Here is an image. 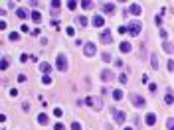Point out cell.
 <instances>
[{"label": "cell", "mask_w": 174, "mask_h": 130, "mask_svg": "<svg viewBox=\"0 0 174 130\" xmlns=\"http://www.w3.org/2000/svg\"><path fill=\"white\" fill-rule=\"evenodd\" d=\"M53 130H65V126H63V124H61V122H57V124H55V126H53Z\"/></svg>", "instance_id": "d6a6232c"}, {"label": "cell", "mask_w": 174, "mask_h": 130, "mask_svg": "<svg viewBox=\"0 0 174 130\" xmlns=\"http://www.w3.org/2000/svg\"><path fill=\"white\" fill-rule=\"evenodd\" d=\"M42 83H44V85H51V77H49V75H44Z\"/></svg>", "instance_id": "603a6c76"}, {"label": "cell", "mask_w": 174, "mask_h": 130, "mask_svg": "<svg viewBox=\"0 0 174 130\" xmlns=\"http://www.w3.org/2000/svg\"><path fill=\"white\" fill-rule=\"evenodd\" d=\"M30 18H32L34 22H40V20H42V14H40L38 10H32V14H30Z\"/></svg>", "instance_id": "2e32d148"}, {"label": "cell", "mask_w": 174, "mask_h": 130, "mask_svg": "<svg viewBox=\"0 0 174 130\" xmlns=\"http://www.w3.org/2000/svg\"><path fill=\"white\" fill-rule=\"evenodd\" d=\"M67 8H69V10H75V8H77V2H73V0L67 2Z\"/></svg>", "instance_id": "f1b7e54d"}, {"label": "cell", "mask_w": 174, "mask_h": 130, "mask_svg": "<svg viewBox=\"0 0 174 130\" xmlns=\"http://www.w3.org/2000/svg\"><path fill=\"white\" fill-rule=\"evenodd\" d=\"M49 6H51L53 10H57V8L61 6V2H59V0H53V2H49Z\"/></svg>", "instance_id": "44dd1931"}, {"label": "cell", "mask_w": 174, "mask_h": 130, "mask_svg": "<svg viewBox=\"0 0 174 130\" xmlns=\"http://www.w3.org/2000/svg\"><path fill=\"white\" fill-rule=\"evenodd\" d=\"M77 24H79V26H87V18L79 16V18H77Z\"/></svg>", "instance_id": "d4e9b609"}, {"label": "cell", "mask_w": 174, "mask_h": 130, "mask_svg": "<svg viewBox=\"0 0 174 130\" xmlns=\"http://www.w3.org/2000/svg\"><path fill=\"white\" fill-rule=\"evenodd\" d=\"M53 114H55V116H61V114H63V110H61V108H55V110H53Z\"/></svg>", "instance_id": "836d02e7"}, {"label": "cell", "mask_w": 174, "mask_h": 130, "mask_svg": "<svg viewBox=\"0 0 174 130\" xmlns=\"http://www.w3.org/2000/svg\"><path fill=\"white\" fill-rule=\"evenodd\" d=\"M166 126H168V130H174V118H168V120H166Z\"/></svg>", "instance_id": "83f0119b"}, {"label": "cell", "mask_w": 174, "mask_h": 130, "mask_svg": "<svg viewBox=\"0 0 174 130\" xmlns=\"http://www.w3.org/2000/svg\"><path fill=\"white\" fill-rule=\"evenodd\" d=\"M103 12H105V14H115V4H113V2L103 4Z\"/></svg>", "instance_id": "30bf717a"}, {"label": "cell", "mask_w": 174, "mask_h": 130, "mask_svg": "<svg viewBox=\"0 0 174 130\" xmlns=\"http://www.w3.org/2000/svg\"><path fill=\"white\" fill-rule=\"evenodd\" d=\"M81 8H91V2H89V0H83V2H81Z\"/></svg>", "instance_id": "4dcf8cb0"}, {"label": "cell", "mask_w": 174, "mask_h": 130, "mask_svg": "<svg viewBox=\"0 0 174 130\" xmlns=\"http://www.w3.org/2000/svg\"><path fill=\"white\" fill-rule=\"evenodd\" d=\"M111 38H113V36H111V32H109V30H103V34L99 36V40H101V43H111V42H113Z\"/></svg>", "instance_id": "52a82bcc"}, {"label": "cell", "mask_w": 174, "mask_h": 130, "mask_svg": "<svg viewBox=\"0 0 174 130\" xmlns=\"http://www.w3.org/2000/svg\"><path fill=\"white\" fill-rule=\"evenodd\" d=\"M148 89H150V93H154V91H156V85H154V83H150V85H148Z\"/></svg>", "instance_id": "ab89813d"}, {"label": "cell", "mask_w": 174, "mask_h": 130, "mask_svg": "<svg viewBox=\"0 0 174 130\" xmlns=\"http://www.w3.org/2000/svg\"><path fill=\"white\" fill-rule=\"evenodd\" d=\"M16 16H18L20 20H24V18H28V12H26L24 8H18V10H16Z\"/></svg>", "instance_id": "9a60e30c"}, {"label": "cell", "mask_w": 174, "mask_h": 130, "mask_svg": "<svg viewBox=\"0 0 174 130\" xmlns=\"http://www.w3.org/2000/svg\"><path fill=\"white\" fill-rule=\"evenodd\" d=\"M129 12H130V14H134V16H138V14L142 12V8H140V4H136V2H134V4H130Z\"/></svg>", "instance_id": "8fae6325"}, {"label": "cell", "mask_w": 174, "mask_h": 130, "mask_svg": "<svg viewBox=\"0 0 174 130\" xmlns=\"http://www.w3.org/2000/svg\"><path fill=\"white\" fill-rule=\"evenodd\" d=\"M125 130H132V128H125Z\"/></svg>", "instance_id": "60d3db41"}, {"label": "cell", "mask_w": 174, "mask_h": 130, "mask_svg": "<svg viewBox=\"0 0 174 130\" xmlns=\"http://www.w3.org/2000/svg\"><path fill=\"white\" fill-rule=\"evenodd\" d=\"M162 47H164V51H168V53H172V51H174V45L170 42H162Z\"/></svg>", "instance_id": "d6986e66"}, {"label": "cell", "mask_w": 174, "mask_h": 130, "mask_svg": "<svg viewBox=\"0 0 174 130\" xmlns=\"http://www.w3.org/2000/svg\"><path fill=\"white\" fill-rule=\"evenodd\" d=\"M113 99H115V101H121V99H123V91H121V89H115V91H113Z\"/></svg>", "instance_id": "ac0fdd59"}, {"label": "cell", "mask_w": 174, "mask_h": 130, "mask_svg": "<svg viewBox=\"0 0 174 130\" xmlns=\"http://www.w3.org/2000/svg\"><path fill=\"white\" fill-rule=\"evenodd\" d=\"M129 99L132 101V105H134L136 108L144 106V99H142V97H138V95H129Z\"/></svg>", "instance_id": "8992f818"}, {"label": "cell", "mask_w": 174, "mask_h": 130, "mask_svg": "<svg viewBox=\"0 0 174 130\" xmlns=\"http://www.w3.org/2000/svg\"><path fill=\"white\" fill-rule=\"evenodd\" d=\"M168 71H174V61H172V59L168 61Z\"/></svg>", "instance_id": "e575fe53"}, {"label": "cell", "mask_w": 174, "mask_h": 130, "mask_svg": "<svg viewBox=\"0 0 174 130\" xmlns=\"http://www.w3.org/2000/svg\"><path fill=\"white\" fill-rule=\"evenodd\" d=\"M8 38H10V40H12V42H16V40H20V36H18V34H16V32H12V34H10V36H8Z\"/></svg>", "instance_id": "f546056e"}, {"label": "cell", "mask_w": 174, "mask_h": 130, "mask_svg": "<svg viewBox=\"0 0 174 130\" xmlns=\"http://www.w3.org/2000/svg\"><path fill=\"white\" fill-rule=\"evenodd\" d=\"M160 38H162V40L166 42V30H160Z\"/></svg>", "instance_id": "74e56055"}, {"label": "cell", "mask_w": 174, "mask_h": 130, "mask_svg": "<svg viewBox=\"0 0 174 130\" xmlns=\"http://www.w3.org/2000/svg\"><path fill=\"white\" fill-rule=\"evenodd\" d=\"M85 105H89V106L95 108V110H101V108H103V101H101V99H95V97H87Z\"/></svg>", "instance_id": "7a4b0ae2"}, {"label": "cell", "mask_w": 174, "mask_h": 130, "mask_svg": "<svg viewBox=\"0 0 174 130\" xmlns=\"http://www.w3.org/2000/svg\"><path fill=\"white\" fill-rule=\"evenodd\" d=\"M150 63H152V69H154V71H158V57H156L154 53L150 55Z\"/></svg>", "instance_id": "e0dca14e"}, {"label": "cell", "mask_w": 174, "mask_h": 130, "mask_svg": "<svg viewBox=\"0 0 174 130\" xmlns=\"http://www.w3.org/2000/svg\"><path fill=\"white\" fill-rule=\"evenodd\" d=\"M65 32H67V36H73V34H75V30H73V28H67Z\"/></svg>", "instance_id": "d590c367"}, {"label": "cell", "mask_w": 174, "mask_h": 130, "mask_svg": "<svg viewBox=\"0 0 174 130\" xmlns=\"http://www.w3.org/2000/svg\"><path fill=\"white\" fill-rule=\"evenodd\" d=\"M130 49H132V45H130L129 42H123V43H121V51H123V53H130Z\"/></svg>", "instance_id": "5bb4252c"}, {"label": "cell", "mask_w": 174, "mask_h": 130, "mask_svg": "<svg viewBox=\"0 0 174 130\" xmlns=\"http://www.w3.org/2000/svg\"><path fill=\"white\" fill-rule=\"evenodd\" d=\"M93 26H95V28H103V26H105V20H103V16L95 14V16H93Z\"/></svg>", "instance_id": "ba28073f"}, {"label": "cell", "mask_w": 174, "mask_h": 130, "mask_svg": "<svg viewBox=\"0 0 174 130\" xmlns=\"http://www.w3.org/2000/svg\"><path fill=\"white\" fill-rule=\"evenodd\" d=\"M119 81H121V83L125 85V83L129 81V77H127V73H121V77H119Z\"/></svg>", "instance_id": "4316f807"}, {"label": "cell", "mask_w": 174, "mask_h": 130, "mask_svg": "<svg viewBox=\"0 0 174 130\" xmlns=\"http://www.w3.org/2000/svg\"><path fill=\"white\" fill-rule=\"evenodd\" d=\"M71 130H81V124L79 122H71Z\"/></svg>", "instance_id": "1f68e13d"}, {"label": "cell", "mask_w": 174, "mask_h": 130, "mask_svg": "<svg viewBox=\"0 0 174 130\" xmlns=\"http://www.w3.org/2000/svg\"><path fill=\"white\" fill-rule=\"evenodd\" d=\"M140 30H142V24H140L138 20H132V22H129V36L136 38V36L140 34Z\"/></svg>", "instance_id": "6da1fadb"}, {"label": "cell", "mask_w": 174, "mask_h": 130, "mask_svg": "<svg viewBox=\"0 0 174 130\" xmlns=\"http://www.w3.org/2000/svg\"><path fill=\"white\" fill-rule=\"evenodd\" d=\"M127 30H129V28H127V26H121V28H119V34H125V32H127Z\"/></svg>", "instance_id": "8d00e7d4"}, {"label": "cell", "mask_w": 174, "mask_h": 130, "mask_svg": "<svg viewBox=\"0 0 174 130\" xmlns=\"http://www.w3.org/2000/svg\"><path fill=\"white\" fill-rule=\"evenodd\" d=\"M144 120H146V124H148V126H152V124L156 122V114H154V112H148V114L144 116Z\"/></svg>", "instance_id": "7c38bea8"}, {"label": "cell", "mask_w": 174, "mask_h": 130, "mask_svg": "<svg viewBox=\"0 0 174 130\" xmlns=\"http://www.w3.org/2000/svg\"><path fill=\"white\" fill-rule=\"evenodd\" d=\"M164 103H166V105H172V103H174V99H172V95H170V93L164 97Z\"/></svg>", "instance_id": "cb8c5ba5"}, {"label": "cell", "mask_w": 174, "mask_h": 130, "mask_svg": "<svg viewBox=\"0 0 174 130\" xmlns=\"http://www.w3.org/2000/svg\"><path fill=\"white\" fill-rule=\"evenodd\" d=\"M111 114H113V118H115L119 124H123V122H125V118H127V114H125L123 110H111Z\"/></svg>", "instance_id": "5b68a950"}, {"label": "cell", "mask_w": 174, "mask_h": 130, "mask_svg": "<svg viewBox=\"0 0 174 130\" xmlns=\"http://www.w3.org/2000/svg\"><path fill=\"white\" fill-rule=\"evenodd\" d=\"M101 59H103V61H107V63H109V61H111V59H113V57H111V53H103V55H101Z\"/></svg>", "instance_id": "484cf974"}, {"label": "cell", "mask_w": 174, "mask_h": 130, "mask_svg": "<svg viewBox=\"0 0 174 130\" xmlns=\"http://www.w3.org/2000/svg\"><path fill=\"white\" fill-rule=\"evenodd\" d=\"M38 122H40V124H47V122H49V120H47V114H40V116H38Z\"/></svg>", "instance_id": "ffe728a7"}, {"label": "cell", "mask_w": 174, "mask_h": 130, "mask_svg": "<svg viewBox=\"0 0 174 130\" xmlns=\"http://www.w3.org/2000/svg\"><path fill=\"white\" fill-rule=\"evenodd\" d=\"M18 95V89H10V97H16Z\"/></svg>", "instance_id": "f35d334b"}, {"label": "cell", "mask_w": 174, "mask_h": 130, "mask_svg": "<svg viewBox=\"0 0 174 130\" xmlns=\"http://www.w3.org/2000/svg\"><path fill=\"white\" fill-rule=\"evenodd\" d=\"M40 71H42L44 75H47V73L51 71V65H49L47 61H44V63H40Z\"/></svg>", "instance_id": "4fadbf2b"}, {"label": "cell", "mask_w": 174, "mask_h": 130, "mask_svg": "<svg viewBox=\"0 0 174 130\" xmlns=\"http://www.w3.org/2000/svg\"><path fill=\"white\" fill-rule=\"evenodd\" d=\"M0 69H2V71H4V69H8V59H6V57L0 61Z\"/></svg>", "instance_id": "7402d4cb"}, {"label": "cell", "mask_w": 174, "mask_h": 130, "mask_svg": "<svg viewBox=\"0 0 174 130\" xmlns=\"http://www.w3.org/2000/svg\"><path fill=\"white\" fill-rule=\"evenodd\" d=\"M101 79H103V81H113L115 75H113V71H109V69H103V71H101Z\"/></svg>", "instance_id": "9c48e42d"}, {"label": "cell", "mask_w": 174, "mask_h": 130, "mask_svg": "<svg viewBox=\"0 0 174 130\" xmlns=\"http://www.w3.org/2000/svg\"><path fill=\"white\" fill-rule=\"evenodd\" d=\"M95 51H97L95 43H93V42H87V43H85V47H83V53H85L87 57H91V55H95Z\"/></svg>", "instance_id": "277c9868"}, {"label": "cell", "mask_w": 174, "mask_h": 130, "mask_svg": "<svg viewBox=\"0 0 174 130\" xmlns=\"http://www.w3.org/2000/svg\"><path fill=\"white\" fill-rule=\"evenodd\" d=\"M57 69L61 73L67 71V59H65V55H57Z\"/></svg>", "instance_id": "3957f363"}]
</instances>
